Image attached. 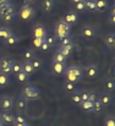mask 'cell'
Masks as SVG:
<instances>
[{"instance_id":"obj_1","label":"cell","mask_w":115,"mask_h":126,"mask_svg":"<svg viewBox=\"0 0 115 126\" xmlns=\"http://www.w3.org/2000/svg\"><path fill=\"white\" fill-rule=\"evenodd\" d=\"M54 34L58 39H60L63 37L71 36V25H69L64 18L59 20L54 26Z\"/></svg>"},{"instance_id":"obj_2","label":"cell","mask_w":115,"mask_h":126,"mask_svg":"<svg viewBox=\"0 0 115 126\" xmlns=\"http://www.w3.org/2000/svg\"><path fill=\"white\" fill-rule=\"evenodd\" d=\"M18 16L22 18V20H31L32 17L36 16V9L32 7L31 4H28L27 1H23V5L18 12Z\"/></svg>"},{"instance_id":"obj_3","label":"cell","mask_w":115,"mask_h":126,"mask_svg":"<svg viewBox=\"0 0 115 126\" xmlns=\"http://www.w3.org/2000/svg\"><path fill=\"white\" fill-rule=\"evenodd\" d=\"M21 95L25 97L27 100L28 99H36V98L39 97V89L37 87L32 86V84H28V86H26V87L22 88Z\"/></svg>"},{"instance_id":"obj_4","label":"cell","mask_w":115,"mask_h":126,"mask_svg":"<svg viewBox=\"0 0 115 126\" xmlns=\"http://www.w3.org/2000/svg\"><path fill=\"white\" fill-rule=\"evenodd\" d=\"M14 60H15V59H12V58L9 56V55L2 56L1 60H0V72L6 74V75L12 74V71H11V65H12Z\"/></svg>"},{"instance_id":"obj_5","label":"cell","mask_w":115,"mask_h":126,"mask_svg":"<svg viewBox=\"0 0 115 126\" xmlns=\"http://www.w3.org/2000/svg\"><path fill=\"white\" fill-rule=\"evenodd\" d=\"M81 37L84 39H94L97 37V30L92 26H83L81 28Z\"/></svg>"},{"instance_id":"obj_6","label":"cell","mask_w":115,"mask_h":126,"mask_svg":"<svg viewBox=\"0 0 115 126\" xmlns=\"http://www.w3.org/2000/svg\"><path fill=\"white\" fill-rule=\"evenodd\" d=\"M48 34L47 28L42 23H36L32 28V38H45Z\"/></svg>"},{"instance_id":"obj_7","label":"cell","mask_w":115,"mask_h":126,"mask_svg":"<svg viewBox=\"0 0 115 126\" xmlns=\"http://www.w3.org/2000/svg\"><path fill=\"white\" fill-rule=\"evenodd\" d=\"M15 99L10 95H2L0 98V109L1 110H11L14 108Z\"/></svg>"},{"instance_id":"obj_8","label":"cell","mask_w":115,"mask_h":126,"mask_svg":"<svg viewBox=\"0 0 115 126\" xmlns=\"http://www.w3.org/2000/svg\"><path fill=\"white\" fill-rule=\"evenodd\" d=\"M14 108H15L18 113L25 111L26 108H27V99H26L25 97L20 95L17 99H15V102H14Z\"/></svg>"},{"instance_id":"obj_9","label":"cell","mask_w":115,"mask_h":126,"mask_svg":"<svg viewBox=\"0 0 115 126\" xmlns=\"http://www.w3.org/2000/svg\"><path fill=\"white\" fill-rule=\"evenodd\" d=\"M66 67V63H51V72L56 76L63 75Z\"/></svg>"},{"instance_id":"obj_10","label":"cell","mask_w":115,"mask_h":126,"mask_svg":"<svg viewBox=\"0 0 115 126\" xmlns=\"http://www.w3.org/2000/svg\"><path fill=\"white\" fill-rule=\"evenodd\" d=\"M83 71H84V75L87 77L94 79L98 75V66L94 65V64H91V65H87L86 67H83Z\"/></svg>"},{"instance_id":"obj_11","label":"cell","mask_w":115,"mask_h":126,"mask_svg":"<svg viewBox=\"0 0 115 126\" xmlns=\"http://www.w3.org/2000/svg\"><path fill=\"white\" fill-rule=\"evenodd\" d=\"M0 119H1V121H2L5 125H9V124H14L15 115H14L10 110H1Z\"/></svg>"},{"instance_id":"obj_12","label":"cell","mask_w":115,"mask_h":126,"mask_svg":"<svg viewBox=\"0 0 115 126\" xmlns=\"http://www.w3.org/2000/svg\"><path fill=\"white\" fill-rule=\"evenodd\" d=\"M63 75L65 76L66 81H70V82H74V83H76V82H80V80L77 79V76L75 75V72L72 71L71 66H67V67L65 69V71H64V74H63Z\"/></svg>"},{"instance_id":"obj_13","label":"cell","mask_w":115,"mask_h":126,"mask_svg":"<svg viewBox=\"0 0 115 126\" xmlns=\"http://www.w3.org/2000/svg\"><path fill=\"white\" fill-rule=\"evenodd\" d=\"M64 20L69 23V25H75L77 21H78V16H77L76 11H74V10H70V11H67L66 14H65V16H64Z\"/></svg>"},{"instance_id":"obj_14","label":"cell","mask_w":115,"mask_h":126,"mask_svg":"<svg viewBox=\"0 0 115 126\" xmlns=\"http://www.w3.org/2000/svg\"><path fill=\"white\" fill-rule=\"evenodd\" d=\"M98 99L104 107L113 104V97L110 95V93H102L100 95H98Z\"/></svg>"},{"instance_id":"obj_15","label":"cell","mask_w":115,"mask_h":126,"mask_svg":"<svg viewBox=\"0 0 115 126\" xmlns=\"http://www.w3.org/2000/svg\"><path fill=\"white\" fill-rule=\"evenodd\" d=\"M12 11H15L14 4H11V2H5L4 5L0 6V17L4 16V15H6V14H10V12H12Z\"/></svg>"},{"instance_id":"obj_16","label":"cell","mask_w":115,"mask_h":126,"mask_svg":"<svg viewBox=\"0 0 115 126\" xmlns=\"http://www.w3.org/2000/svg\"><path fill=\"white\" fill-rule=\"evenodd\" d=\"M18 42H20V37L16 33H14V32L6 39H4V44L5 45H15V44H17Z\"/></svg>"},{"instance_id":"obj_17","label":"cell","mask_w":115,"mask_h":126,"mask_svg":"<svg viewBox=\"0 0 115 126\" xmlns=\"http://www.w3.org/2000/svg\"><path fill=\"white\" fill-rule=\"evenodd\" d=\"M42 6H43V10L45 12H51L55 7V1L54 0H43L42 1Z\"/></svg>"},{"instance_id":"obj_18","label":"cell","mask_w":115,"mask_h":126,"mask_svg":"<svg viewBox=\"0 0 115 126\" xmlns=\"http://www.w3.org/2000/svg\"><path fill=\"white\" fill-rule=\"evenodd\" d=\"M22 71L23 72H26L27 75H32L36 70L33 69V66H32V63L30 61V60H25L23 63H22Z\"/></svg>"},{"instance_id":"obj_19","label":"cell","mask_w":115,"mask_h":126,"mask_svg":"<svg viewBox=\"0 0 115 126\" xmlns=\"http://www.w3.org/2000/svg\"><path fill=\"white\" fill-rule=\"evenodd\" d=\"M80 107H81V109H82V111H84V113H92V110H93V103L91 102V100H82L81 103H80Z\"/></svg>"},{"instance_id":"obj_20","label":"cell","mask_w":115,"mask_h":126,"mask_svg":"<svg viewBox=\"0 0 115 126\" xmlns=\"http://www.w3.org/2000/svg\"><path fill=\"white\" fill-rule=\"evenodd\" d=\"M104 43L108 48H115V33H108L104 37Z\"/></svg>"},{"instance_id":"obj_21","label":"cell","mask_w":115,"mask_h":126,"mask_svg":"<svg viewBox=\"0 0 115 126\" xmlns=\"http://www.w3.org/2000/svg\"><path fill=\"white\" fill-rule=\"evenodd\" d=\"M71 69H72V71L75 72V75L77 76V79L80 80V82L83 80V77H84V71H83V67H81V66H78V65H72L71 66Z\"/></svg>"},{"instance_id":"obj_22","label":"cell","mask_w":115,"mask_h":126,"mask_svg":"<svg viewBox=\"0 0 115 126\" xmlns=\"http://www.w3.org/2000/svg\"><path fill=\"white\" fill-rule=\"evenodd\" d=\"M59 51L67 59L72 55V51H74V47L69 45V47H59Z\"/></svg>"},{"instance_id":"obj_23","label":"cell","mask_w":115,"mask_h":126,"mask_svg":"<svg viewBox=\"0 0 115 126\" xmlns=\"http://www.w3.org/2000/svg\"><path fill=\"white\" fill-rule=\"evenodd\" d=\"M108 7V1L107 0H96V9L99 12H104Z\"/></svg>"},{"instance_id":"obj_24","label":"cell","mask_w":115,"mask_h":126,"mask_svg":"<svg viewBox=\"0 0 115 126\" xmlns=\"http://www.w3.org/2000/svg\"><path fill=\"white\" fill-rule=\"evenodd\" d=\"M59 41H60V47H69V45L74 47V39H72L71 36L63 37V38H60Z\"/></svg>"},{"instance_id":"obj_25","label":"cell","mask_w":115,"mask_h":126,"mask_svg":"<svg viewBox=\"0 0 115 126\" xmlns=\"http://www.w3.org/2000/svg\"><path fill=\"white\" fill-rule=\"evenodd\" d=\"M104 88L108 92H115V80L114 79H108L104 82Z\"/></svg>"},{"instance_id":"obj_26","label":"cell","mask_w":115,"mask_h":126,"mask_svg":"<svg viewBox=\"0 0 115 126\" xmlns=\"http://www.w3.org/2000/svg\"><path fill=\"white\" fill-rule=\"evenodd\" d=\"M103 104L100 103V100L99 99H97L96 102H93V110H92V113H94V114H100L102 111H103Z\"/></svg>"},{"instance_id":"obj_27","label":"cell","mask_w":115,"mask_h":126,"mask_svg":"<svg viewBox=\"0 0 115 126\" xmlns=\"http://www.w3.org/2000/svg\"><path fill=\"white\" fill-rule=\"evenodd\" d=\"M12 33V31H11V28H9V27H0V39H6L10 34Z\"/></svg>"},{"instance_id":"obj_28","label":"cell","mask_w":115,"mask_h":126,"mask_svg":"<svg viewBox=\"0 0 115 126\" xmlns=\"http://www.w3.org/2000/svg\"><path fill=\"white\" fill-rule=\"evenodd\" d=\"M21 55L25 60H32L34 58V50L33 49H25Z\"/></svg>"},{"instance_id":"obj_29","label":"cell","mask_w":115,"mask_h":126,"mask_svg":"<svg viewBox=\"0 0 115 126\" xmlns=\"http://www.w3.org/2000/svg\"><path fill=\"white\" fill-rule=\"evenodd\" d=\"M66 60H67V59H66L59 50L53 55V63H66Z\"/></svg>"},{"instance_id":"obj_30","label":"cell","mask_w":115,"mask_h":126,"mask_svg":"<svg viewBox=\"0 0 115 126\" xmlns=\"http://www.w3.org/2000/svg\"><path fill=\"white\" fill-rule=\"evenodd\" d=\"M84 6H86V10L87 11H97L96 9V0H84Z\"/></svg>"},{"instance_id":"obj_31","label":"cell","mask_w":115,"mask_h":126,"mask_svg":"<svg viewBox=\"0 0 115 126\" xmlns=\"http://www.w3.org/2000/svg\"><path fill=\"white\" fill-rule=\"evenodd\" d=\"M16 16H17V14H16L15 11H12V12H10V14H6V15L1 16L0 18H1L4 22H12V21L16 18Z\"/></svg>"},{"instance_id":"obj_32","label":"cell","mask_w":115,"mask_h":126,"mask_svg":"<svg viewBox=\"0 0 115 126\" xmlns=\"http://www.w3.org/2000/svg\"><path fill=\"white\" fill-rule=\"evenodd\" d=\"M11 71H12V74H18L20 71H22V64L21 63H18V61H16V60H14V63H12V65H11Z\"/></svg>"},{"instance_id":"obj_33","label":"cell","mask_w":115,"mask_h":126,"mask_svg":"<svg viewBox=\"0 0 115 126\" xmlns=\"http://www.w3.org/2000/svg\"><path fill=\"white\" fill-rule=\"evenodd\" d=\"M28 79H30V75H27V74L23 72V71H20L18 74H16V80H17L18 82H27Z\"/></svg>"},{"instance_id":"obj_34","label":"cell","mask_w":115,"mask_h":126,"mask_svg":"<svg viewBox=\"0 0 115 126\" xmlns=\"http://www.w3.org/2000/svg\"><path fill=\"white\" fill-rule=\"evenodd\" d=\"M9 83H10V77H9V75L0 72V87H5V86H7Z\"/></svg>"},{"instance_id":"obj_35","label":"cell","mask_w":115,"mask_h":126,"mask_svg":"<svg viewBox=\"0 0 115 126\" xmlns=\"http://www.w3.org/2000/svg\"><path fill=\"white\" fill-rule=\"evenodd\" d=\"M64 89H65L66 92H75V91H77L76 84L74 83V82H70V81H65V83H64Z\"/></svg>"},{"instance_id":"obj_36","label":"cell","mask_w":115,"mask_h":126,"mask_svg":"<svg viewBox=\"0 0 115 126\" xmlns=\"http://www.w3.org/2000/svg\"><path fill=\"white\" fill-rule=\"evenodd\" d=\"M71 102H72V103H75V104H80V103H81V92H80V91H75V92H72Z\"/></svg>"},{"instance_id":"obj_37","label":"cell","mask_w":115,"mask_h":126,"mask_svg":"<svg viewBox=\"0 0 115 126\" xmlns=\"http://www.w3.org/2000/svg\"><path fill=\"white\" fill-rule=\"evenodd\" d=\"M31 63H32V66H33V69H34V70H39V69L42 67V60L38 59V58H36V56L32 59V61H31Z\"/></svg>"},{"instance_id":"obj_38","label":"cell","mask_w":115,"mask_h":126,"mask_svg":"<svg viewBox=\"0 0 115 126\" xmlns=\"http://www.w3.org/2000/svg\"><path fill=\"white\" fill-rule=\"evenodd\" d=\"M75 5V10L78 11V12H83V11H86V6H84V1H78L76 4H74Z\"/></svg>"},{"instance_id":"obj_39","label":"cell","mask_w":115,"mask_h":126,"mask_svg":"<svg viewBox=\"0 0 115 126\" xmlns=\"http://www.w3.org/2000/svg\"><path fill=\"white\" fill-rule=\"evenodd\" d=\"M104 126H115V116H107L104 120Z\"/></svg>"},{"instance_id":"obj_40","label":"cell","mask_w":115,"mask_h":126,"mask_svg":"<svg viewBox=\"0 0 115 126\" xmlns=\"http://www.w3.org/2000/svg\"><path fill=\"white\" fill-rule=\"evenodd\" d=\"M44 39H45V38H32V44H33V47H34L36 49H39Z\"/></svg>"},{"instance_id":"obj_41","label":"cell","mask_w":115,"mask_h":126,"mask_svg":"<svg viewBox=\"0 0 115 126\" xmlns=\"http://www.w3.org/2000/svg\"><path fill=\"white\" fill-rule=\"evenodd\" d=\"M14 123H26V118L22 115V114H17V115H15V120H14Z\"/></svg>"},{"instance_id":"obj_42","label":"cell","mask_w":115,"mask_h":126,"mask_svg":"<svg viewBox=\"0 0 115 126\" xmlns=\"http://www.w3.org/2000/svg\"><path fill=\"white\" fill-rule=\"evenodd\" d=\"M80 92H81V102L82 100H87L88 97H89V92L88 91H84V89L83 91H80Z\"/></svg>"},{"instance_id":"obj_43","label":"cell","mask_w":115,"mask_h":126,"mask_svg":"<svg viewBox=\"0 0 115 126\" xmlns=\"http://www.w3.org/2000/svg\"><path fill=\"white\" fill-rule=\"evenodd\" d=\"M98 99V94L96 93V92H89V97H88V100H91L92 103L93 102H96Z\"/></svg>"},{"instance_id":"obj_44","label":"cell","mask_w":115,"mask_h":126,"mask_svg":"<svg viewBox=\"0 0 115 126\" xmlns=\"http://www.w3.org/2000/svg\"><path fill=\"white\" fill-rule=\"evenodd\" d=\"M49 48H50V45H49L48 43L45 42V39H44V41H43V43H42V45H40V48H39V49H40L42 51H48V50H49Z\"/></svg>"},{"instance_id":"obj_45","label":"cell","mask_w":115,"mask_h":126,"mask_svg":"<svg viewBox=\"0 0 115 126\" xmlns=\"http://www.w3.org/2000/svg\"><path fill=\"white\" fill-rule=\"evenodd\" d=\"M45 42L51 47V45L55 43V38H54V37H51V36H48V34H47V36H45Z\"/></svg>"},{"instance_id":"obj_46","label":"cell","mask_w":115,"mask_h":126,"mask_svg":"<svg viewBox=\"0 0 115 126\" xmlns=\"http://www.w3.org/2000/svg\"><path fill=\"white\" fill-rule=\"evenodd\" d=\"M108 20H109V22H110L112 25H115V15H109Z\"/></svg>"},{"instance_id":"obj_47","label":"cell","mask_w":115,"mask_h":126,"mask_svg":"<svg viewBox=\"0 0 115 126\" xmlns=\"http://www.w3.org/2000/svg\"><path fill=\"white\" fill-rule=\"evenodd\" d=\"M12 126H30L27 123H14Z\"/></svg>"},{"instance_id":"obj_48","label":"cell","mask_w":115,"mask_h":126,"mask_svg":"<svg viewBox=\"0 0 115 126\" xmlns=\"http://www.w3.org/2000/svg\"><path fill=\"white\" fill-rule=\"evenodd\" d=\"M109 15H115V4H113L110 6V10H109Z\"/></svg>"},{"instance_id":"obj_49","label":"cell","mask_w":115,"mask_h":126,"mask_svg":"<svg viewBox=\"0 0 115 126\" xmlns=\"http://www.w3.org/2000/svg\"><path fill=\"white\" fill-rule=\"evenodd\" d=\"M5 2H9V0H0V6H1V5H4Z\"/></svg>"},{"instance_id":"obj_50","label":"cell","mask_w":115,"mask_h":126,"mask_svg":"<svg viewBox=\"0 0 115 126\" xmlns=\"http://www.w3.org/2000/svg\"><path fill=\"white\" fill-rule=\"evenodd\" d=\"M25 1H27L28 4H33V2H36L37 0H25Z\"/></svg>"},{"instance_id":"obj_51","label":"cell","mask_w":115,"mask_h":126,"mask_svg":"<svg viewBox=\"0 0 115 126\" xmlns=\"http://www.w3.org/2000/svg\"><path fill=\"white\" fill-rule=\"evenodd\" d=\"M72 4H76V2H78V1H84V0H70Z\"/></svg>"},{"instance_id":"obj_52","label":"cell","mask_w":115,"mask_h":126,"mask_svg":"<svg viewBox=\"0 0 115 126\" xmlns=\"http://www.w3.org/2000/svg\"><path fill=\"white\" fill-rule=\"evenodd\" d=\"M0 126H6L4 123H2V121H1V119H0Z\"/></svg>"},{"instance_id":"obj_53","label":"cell","mask_w":115,"mask_h":126,"mask_svg":"<svg viewBox=\"0 0 115 126\" xmlns=\"http://www.w3.org/2000/svg\"><path fill=\"white\" fill-rule=\"evenodd\" d=\"M114 63H115V55H114Z\"/></svg>"},{"instance_id":"obj_54","label":"cell","mask_w":115,"mask_h":126,"mask_svg":"<svg viewBox=\"0 0 115 126\" xmlns=\"http://www.w3.org/2000/svg\"><path fill=\"white\" fill-rule=\"evenodd\" d=\"M0 115H1V110H0Z\"/></svg>"}]
</instances>
